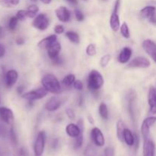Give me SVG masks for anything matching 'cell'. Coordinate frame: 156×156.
I'll use <instances>...</instances> for the list:
<instances>
[{
    "label": "cell",
    "mask_w": 156,
    "mask_h": 156,
    "mask_svg": "<svg viewBox=\"0 0 156 156\" xmlns=\"http://www.w3.org/2000/svg\"><path fill=\"white\" fill-rule=\"evenodd\" d=\"M132 49L129 48V47H123V50L120 51V54H119L118 56V62L122 64L127 63V62L130 60V58L131 56H132Z\"/></svg>",
    "instance_id": "ac0fdd59"
},
{
    "label": "cell",
    "mask_w": 156,
    "mask_h": 156,
    "mask_svg": "<svg viewBox=\"0 0 156 156\" xmlns=\"http://www.w3.org/2000/svg\"><path fill=\"white\" fill-rule=\"evenodd\" d=\"M18 20L15 16H12V18H10V19L9 20V23H8V27H9V30L12 31L15 30L18 25Z\"/></svg>",
    "instance_id": "4dcf8cb0"
},
{
    "label": "cell",
    "mask_w": 156,
    "mask_h": 156,
    "mask_svg": "<svg viewBox=\"0 0 156 156\" xmlns=\"http://www.w3.org/2000/svg\"><path fill=\"white\" fill-rule=\"evenodd\" d=\"M148 104L149 106V112L155 114L156 112V91L154 86H150L148 92Z\"/></svg>",
    "instance_id": "7c38bea8"
},
{
    "label": "cell",
    "mask_w": 156,
    "mask_h": 156,
    "mask_svg": "<svg viewBox=\"0 0 156 156\" xmlns=\"http://www.w3.org/2000/svg\"><path fill=\"white\" fill-rule=\"evenodd\" d=\"M75 16H76V20L78 21H83L85 19V16H84V14L82 13V12L79 9H76L75 10Z\"/></svg>",
    "instance_id": "d590c367"
},
{
    "label": "cell",
    "mask_w": 156,
    "mask_h": 156,
    "mask_svg": "<svg viewBox=\"0 0 156 156\" xmlns=\"http://www.w3.org/2000/svg\"><path fill=\"white\" fill-rule=\"evenodd\" d=\"M140 15L143 18H146L152 24H155L156 18H155V6L149 5L143 8L140 11Z\"/></svg>",
    "instance_id": "8fae6325"
},
{
    "label": "cell",
    "mask_w": 156,
    "mask_h": 156,
    "mask_svg": "<svg viewBox=\"0 0 156 156\" xmlns=\"http://www.w3.org/2000/svg\"><path fill=\"white\" fill-rule=\"evenodd\" d=\"M0 120L6 124L12 126L14 123V113L7 107H0Z\"/></svg>",
    "instance_id": "ba28073f"
},
{
    "label": "cell",
    "mask_w": 156,
    "mask_h": 156,
    "mask_svg": "<svg viewBox=\"0 0 156 156\" xmlns=\"http://www.w3.org/2000/svg\"><path fill=\"white\" fill-rule=\"evenodd\" d=\"M43 88L47 90V92L58 94L62 91V87L57 78L53 74H46L41 79Z\"/></svg>",
    "instance_id": "6da1fadb"
},
{
    "label": "cell",
    "mask_w": 156,
    "mask_h": 156,
    "mask_svg": "<svg viewBox=\"0 0 156 156\" xmlns=\"http://www.w3.org/2000/svg\"><path fill=\"white\" fill-rule=\"evenodd\" d=\"M85 1H86V0H85Z\"/></svg>",
    "instance_id": "f5cc1de1"
},
{
    "label": "cell",
    "mask_w": 156,
    "mask_h": 156,
    "mask_svg": "<svg viewBox=\"0 0 156 156\" xmlns=\"http://www.w3.org/2000/svg\"><path fill=\"white\" fill-rule=\"evenodd\" d=\"M5 54V48L2 44H0V58L3 57Z\"/></svg>",
    "instance_id": "7bdbcfd3"
},
{
    "label": "cell",
    "mask_w": 156,
    "mask_h": 156,
    "mask_svg": "<svg viewBox=\"0 0 156 156\" xmlns=\"http://www.w3.org/2000/svg\"><path fill=\"white\" fill-rule=\"evenodd\" d=\"M143 47L146 53L153 59L156 61V44L155 41L151 39H146L143 42Z\"/></svg>",
    "instance_id": "30bf717a"
},
{
    "label": "cell",
    "mask_w": 156,
    "mask_h": 156,
    "mask_svg": "<svg viewBox=\"0 0 156 156\" xmlns=\"http://www.w3.org/2000/svg\"><path fill=\"white\" fill-rule=\"evenodd\" d=\"M105 156H114V149L112 147H107L105 149Z\"/></svg>",
    "instance_id": "60d3db41"
},
{
    "label": "cell",
    "mask_w": 156,
    "mask_h": 156,
    "mask_svg": "<svg viewBox=\"0 0 156 156\" xmlns=\"http://www.w3.org/2000/svg\"><path fill=\"white\" fill-rule=\"evenodd\" d=\"M31 1H36V0H31Z\"/></svg>",
    "instance_id": "f907efd6"
},
{
    "label": "cell",
    "mask_w": 156,
    "mask_h": 156,
    "mask_svg": "<svg viewBox=\"0 0 156 156\" xmlns=\"http://www.w3.org/2000/svg\"><path fill=\"white\" fill-rule=\"evenodd\" d=\"M86 54L89 56H94L96 55L97 50H96V44H90L86 47Z\"/></svg>",
    "instance_id": "f546056e"
},
{
    "label": "cell",
    "mask_w": 156,
    "mask_h": 156,
    "mask_svg": "<svg viewBox=\"0 0 156 156\" xmlns=\"http://www.w3.org/2000/svg\"><path fill=\"white\" fill-rule=\"evenodd\" d=\"M26 12H27V17L30 18H34L39 12V7L37 5H30L27 7Z\"/></svg>",
    "instance_id": "d4e9b609"
},
{
    "label": "cell",
    "mask_w": 156,
    "mask_h": 156,
    "mask_svg": "<svg viewBox=\"0 0 156 156\" xmlns=\"http://www.w3.org/2000/svg\"><path fill=\"white\" fill-rule=\"evenodd\" d=\"M151 65V62L148 58L144 56H138V57L134 58L133 59L130 61L128 63V68L132 69H146L149 68Z\"/></svg>",
    "instance_id": "8992f818"
},
{
    "label": "cell",
    "mask_w": 156,
    "mask_h": 156,
    "mask_svg": "<svg viewBox=\"0 0 156 156\" xmlns=\"http://www.w3.org/2000/svg\"><path fill=\"white\" fill-rule=\"evenodd\" d=\"M18 79V73L15 69H10L6 73L5 84L8 88H12Z\"/></svg>",
    "instance_id": "5bb4252c"
},
{
    "label": "cell",
    "mask_w": 156,
    "mask_h": 156,
    "mask_svg": "<svg viewBox=\"0 0 156 156\" xmlns=\"http://www.w3.org/2000/svg\"><path fill=\"white\" fill-rule=\"evenodd\" d=\"M156 121L155 117H149L145 119L141 125V133L144 140H147L149 136L150 128L155 124Z\"/></svg>",
    "instance_id": "52a82bcc"
},
{
    "label": "cell",
    "mask_w": 156,
    "mask_h": 156,
    "mask_svg": "<svg viewBox=\"0 0 156 156\" xmlns=\"http://www.w3.org/2000/svg\"><path fill=\"white\" fill-rule=\"evenodd\" d=\"M99 114H100L101 117L104 120H108V116H109V112H108V108L106 104L102 102L99 105Z\"/></svg>",
    "instance_id": "484cf974"
},
{
    "label": "cell",
    "mask_w": 156,
    "mask_h": 156,
    "mask_svg": "<svg viewBox=\"0 0 156 156\" xmlns=\"http://www.w3.org/2000/svg\"><path fill=\"white\" fill-rule=\"evenodd\" d=\"M55 13L59 21H60L61 22H68L71 18L69 10L65 6H59L56 9Z\"/></svg>",
    "instance_id": "4fadbf2b"
},
{
    "label": "cell",
    "mask_w": 156,
    "mask_h": 156,
    "mask_svg": "<svg viewBox=\"0 0 156 156\" xmlns=\"http://www.w3.org/2000/svg\"><path fill=\"white\" fill-rule=\"evenodd\" d=\"M2 35H3V29H2V27L0 26V37H2Z\"/></svg>",
    "instance_id": "681fc988"
},
{
    "label": "cell",
    "mask_w": 156,
    "mask_h": 156,
    "mask_svg": "<svg viewBox=\"0 0 156 156\" xmlns=\"http://www.w3.org/2000/svg\"><path fill=\"white\" fill-rule=\"evenodd\" d=\"M46 143V133L44 131H41L38 133L35 140L34 151L36 156H41L44 152Z\"/></svg>",
    "instance_id": "277c9868"
},
{
    "label": "cell",
    "mask_w": 156,
    "mask_h": 156,
    "mask_svg": "<svg viewBox=\"0 0 156 156\" xmlns=\"http://www.w3.org/2000/svg\"><path fill=\"white\" fill-rule=\"evenodd\" d=\"M117 139L120 140V142L123 141V132H124V129L126 128L125 126L124 123L123 122V120H120L117 122Z\"/></svg>",
    "instance_id": "603a6c76"
},
{
    "label": "cell",
    "mask_w": 156,
    "mask_h": 156,
    "mask_svg": "<svg viewBox=\"0 0 156 156\" xmlns=\"http://www.w3.org/2000/svg\"><path fill=\"white\" fill-rule=\"evenodd\" d=\"M20 2V0H1L0 4L5 8H12L17 6Z\"/></svg>",
    "instance_id": "83f0119b"
},
{
    "label": "cell",
    "mask_w": 156,
    "mask_h": 156,
    "mask_svg": "<svg viewBox=\"0 0 156 156\" xmlns=\"http://www.w3.org/2000/svg\"><path fill=\"white\" fill-rule=\"evenodd\" d=\"M15 17H16L18 21H24L26 18H27V12H26V10H18Z\"/></svg>",
    "instance_id": "836d02e7"
},
{
    "label": "cell",
    "mask_w": 156,
    "mask_h": 156,
    "mask_svg": "<svg viewBox=\"0 0 156 156\" xmlns=\"http://www.w3.org/2000/svg\"><path fill=\"white\" fill-rule=\"evenodd\" d=\"M123 141L128 146H134L135 137L130 129H127V128H125L124 132H123Z\"/></svg>",
    "instance_id": "7402d4cb"
},
{
    "label": "cell",
    "mask_w": 156,
    "mask_h": 156,
    "mask_svg": "<svg viewBox=\"0 0 156 156\" xmlns=\"http://www.w3.org/2000/svg\"><path fill=\"white\" fill-rule=\"evenodd\" d=\"M88 122H89V123H91V124H94V118H93L92 116H91V115H88Z\"/></svg>",
    "instance_id": "f6af8a7d"
},
{
    "label": "cell",
    "mask_w": 156,
    "mask_h": 156,
    "mask_svg": "<svg viewBox=\"0 0 156 156\" xmlns=\"http://www.w3.org/2000/svg\"><path fill=\"white\" fill-rule=\"evenodd\" d=\"M66 37L69 39L70 42L75 44H79L80 43V37L79 34L75 31H67L65 34Z\"/></svg>",
    "instance_id": "cb8c5ba5"
},
{
    "label": "cell",
    "mask_w": 156,
    "mask_h": 156,
    "mask_svg": "<svg viewBox=\"0 0 156 156\" xmlns=\"http://www.w3.org/2000/svg\"><path fill=\"white\" fill-rule=\"evenodd\" d=\"M91 137L93 143L98 147H102L105 144V139L103 133L99 128L94 127L91 131Z\"/></svg>",
    "instance_id": "9c48e42d"
},
{
    "label": "cell",
    "mask_w": 156,
    "mask_h": 156,
    "mask_svg": "<svg viewBox=\"0 0 156 156\" xmlns=\"http://www.w3.org/2000/svg\"><path fill=\"white\" fill-rule=\"evenodd\" d=\"M61 49H62V47H61L60 43L58 42L57 41L52 43V44L47 47V54H48L49 57H50V59H53V58L59 56V53H60L61 51Z\"/></svg>",
    "instance_id": "e0dca14e"
},
{
    "label": "cell",
    "mask_w": 156,
    "mask_h": 156,
    "mask_svg": "<svg viewBox=\"0 0 156 156\" xmlns=\"http://www.w3.org/2000/svg\"><path fill=\"white\" fill-rule=\"evenodd\" d=\"M110 26H111V28L112 29V30L115 32L120 29V20L118 13H117V12H113V13L111 14V18H110Z\"/></svg>",
    "instance_id": "ffe728a7"
},
{
    "label": "cell",
    "mask_w": 156,
    "mask_h": 156,
    "mask_svg": "<svg viewBox=\"0 0 156 156\" xmlns=\"http://www.w3.org/2000/svg\"><path fill=\"white\" fill-rule=\"evenodd\" d=\"M155 146L154 142L149 138L144 140V145H143V156H155Z\"/></svg>",
    "instance_id": "9a60e30c"
},
{
    "label": "cell",
    "mask_w": 156,
    "mask_h": 156,
    "mask_svg": "<svg viewBox=\"0 0 156 156\" xmlns=\"http://www.w3.org/2000/svg\"><path fill=\"white\" fill-rule=\"evenodd\" d=\"M54 32L56 34H61L64 33V27L61 24H56L54 27Z\"/></svg>",
    "instance_id": "ab89813d"
},
{
    "label": "cell",
    "mask_w": 156,
    "mask_h": 156,
    "mask_svg": "<svg viewBox=\"0 0 156 156\" xmlns=\"http://www.w3.org/2000/svg\"><path fill=\"white\" fill-rule=\"evenodd\" d=\"M66 114L68 117V118L71 120H74L76 119V114H75V112L73 111V109L71 108H67L66 110Z\"/></svg>",
    "instance_id": "8d00e7d4"
},
{
    "label": "cell",
    "mask_w": 156,
    "mask_h": 156,
    "mask_svg": "<svg viewBox=\"0 0 156 156\" xmlns=\"http://www.w3.org/2000/svg\"><path fill=\"white\" fill-rule=\"evenodd\" d=\"M56 39H57L56 35H50V36L44 38V39H42L41 41H39V43L37 44L38 47H40V48L41 49H47V47H48L52 43L56 41Z\"/></svg>",
    "instance_id": "44dd1931"
},
{
    "label": "cell",
    "mask_w": 156,
    "mask_h": 156,
    "mask_svg": "<svg viewBox=\"0 0 156 156\" xmlns=\"http://www.w3.org/2000/svg\"><path fill=\"white\" fill-rule=\"evenodd\" d=\"M52 59V62L56 66H61L62 63H63V61H62V58H61L59 56H56V57L53 58V59Z\"/></svg>",
    "instance_id": "f35d334b"
},
{
    "label": "cell",
    "mask_w": 156,
    "mask_h": 156,
    "mask_svg": "<svg viewBox=\"0 0 156 156\" xmlns=\"http://www.w3.org/2000/svg\"><path fill=\"white\" fill-rule=\"evenodd\" d=\"M104 1H107V0H104Z\"/></svg>",
    "instance_id": "816d5d0a"
},
{
    "label": "cell",
    "mask_w": 156,
    "mask_h": 156,
    "mask_svg": "<svg viewBox=\"0 0 156 156\" xmlns=\"http://www.w3.org/2000/svg\"><path fill=\"white\" fill-rule=\"evenodd\" d=\"M120 33H121L122 36L123 37L126 39H128L130 37V33H129V27H128L127 24L126 22L123 23V24L120 25Z\"/></svg>",
    "instance_id": "f1b7e54d"
},
{
    "label": "cell",
    "mask_w": 156,
    "mask_h": 156,
    "mask_svg": "<svg viewBox=\"0 0 156 156\" xmlns=\"http://www.w3.org/2000/svg\"><path fill=\"white\" fill-rule=\"evenodd\" d=\"M120 0H116L115 4H114V12H117L118 13V11L120 9Z\"/></svg>",
    "instance_id": "b9f144b4"
},
{
    "label": "cell",
    "mask_w": 156,
    "mask_h": 156,
    "mask_svg": "<svg viewBox=\"0 0 156 156\" xmlns=\"http://www.w3.org/2000/svg\"><path fill=\"white\" fill-rule=\"evenodd\" d=\"M61 106V101L58 98L55 97H51L48 101H47V103L45 104V109L47 111H50V112H53V111H56L60 108Z\"/></svg>",
    "instance_id": "2e32d148"
},
{
    "label": "cell",
    "mask_w": 156,
    "mask_h": 156,
    "mask_svg": "<svg viewBox=\"0 0 156 156\" xmlns=\"http://www.w3.org/2000/svg\"><path fill=\"white\" fill-rule=\"evenodd\" d=\"M82 132H83V130H82L79 126L75 123H69L66 127V133L72 138H76Z\"/></svg>",
    "instance_id": "d6986e66"
},
{
    "label": "cell",
    "mask_w": 156,
    "mask_h": 156,
    "mask_svg": "<svg viewBox=\"0 0 156 156\" xmlns=\"http://www.w3.org/2000/svg\"><path fill=\"white\" fill-rule=\"evenodd\" d=\"M9 133H10V138L11 140H12V143L15 146L18 143V138H17V135L15 131V129H14V127L12 126V128L10 129V132Z\"/></svg>",
    "instance_id": "e575fe53"
},
{
    "label": "cell",
    "mask_w": 156,
    "mask_h": 156,
    "mask_svg": "<svg viewBox=\"0 0 156 156\" xmlns=\"http://www.w3.org/2000/svg\"><path fill=\"white\" fill-rule=\"evenodd\" d=\"M66 1L68 2L69 3H70L71 5H76L78 3L77 0H66Z\"/></svg>",
    "instance_id": "bcb514c9"
},
{
    "label": "cell",
    "mask_w": 156,
    "mask_h": 156,
    "mask_svg": "<svg viewBox=\"0 0 156 156\" xmlns=\"http://www.w3.org/2000/svg\"><path fill=\"white\" fill-rule=\"evenodd\" d=\"M41 1L42 2L44 3V4L49 5V4H50V3H51L52 0H41Z\"/></svg>",
    "instance_id": "c3c4849f"
},
{
    "label": "cell",
    "mask_w": 156,
    "mask_h": 156,
    "mask_svg": "<svg viewBox=\"0 0 156 156\" xmlns=\"http://www.w3.org/2000/svg\"><path fill=\"white\" fill-rule=\"evenodd\" d=\"M73 86H74L75 89L78 90V91H82L83 89V83L81 80H76L73 83Z\"/></svg>",
    "instance_id": "74e56055"
},
{
    "label": "cell",
    "mask_w": 156,
    "mask_h": 156,
    "mask_svg": "<svg viewBox=\"0 0 156 156\" xmlns=\"http://www.w3.org/2000/svg\"><path fill=\"white\" fill-rule=\"evenodd\" d=\"M111 59V56L110 54H106L102 56L100 59V65L102 67H106Z\"/></svg>",
    "instance_id": "d6a6232c"
},
{
    "label": "cell",
    "mask_w": 156,
    "mask_h": 156,
    "mask_svg": "<svg viewBox=\"0 0 156 156\" xmlns=\"http://www.w3.org/2000/svg\"><path fill=\"white\" fill-rule=\"evenodd\" d=\"M17 91H18V94H22V91H23V87L22 86H18L17 88Z\"/></svg>",
    "instance_id": "7dc6e473"
},
{
    "label": "cell",
    "mask_w": 156,
    "mask_h": 156,
    "mask_svg": "<svg viewBox=\"0 0 156 156\" xmlns=\"http://www.w3.org/2000/svg\"><path fill=\"white\" fill-rule=\"evenodd\" d=\"M76 81V76L74 74H68L64 77L62 79V82L65 86L70 87L72 85H73L74 82Z\"/></svg>",
    "instance_id": "4316f807"
},
{
    "label": "cell",
    "mask_w": 156,
    "mask_h": 156,
    "mask_svg": "<svg viewBox=\"0 0 156 156\" xmlns=\"http://www.w3.org/2000/svg\"><path fill=\"white\" fill-rule=\"evenodd\" d=\"M75 139H76V141H75L74 148L76 149H78L82 146V143H83V132L81 133Z\"/></svg>",
    "instance_id": "1f68e13d"
},
{
    "label": "cell",
    "mask_w": 156,
    "mask_h": 156,
    "mask_svg": "<svg viewBox=\"0 0 156 156\" xmlns=\"http://www.w3.org/2000/svg\"><path fill=\"white\" fill-rule=\"evenodd\" d=\"M32 21V26L39 30H45L50 24V21L47 15L44 13L39 14L34 17Z\"/></svg>",
    "instance_id": "5b68a950"
},
{
    "label": "cell",
    "mask_w": 156,
    "mask_h": 156,
    "mask_svg": "<svg viewBox=\"0 0 156 156\" xmlns=\"http://www.w3.org/2000/svg\"><path fill=\"white\" fill-rule=\"evenodd\" d=\"M47 93L48 92L47 91V90L43 88V87H41V88H38L37 89L32 90V91L24 93V94H22V98L25 100L34 101L44 98V97L47 96Z\"/></svg>",
    "instance_id": "3957f363"
},
{
    "label": "cell",
    "mask_w": 156,
    "mask_h": 156,
    "mask_svg": "<svg viewBox=\"0 0 156 156\" xmlns=\"http://www.w3.org/2000/svg\"><path fill=\"white\" fill-rule=\"evenodd\" d=\"M104 78L98 70L92 69L90 72L88 77V88L90 91H98L104 85Z\"/></svg>",
    "instance_id": "7a4b0ae2"
},
{
    "label": "cell",
    "mask_w": 156,
    "mask_h": 156,
    "mask_svg": "<svg viewBox=\"0 0 156 156\" xmlns=\"http://www.w3.org/2000/svg\"><path fill=\"white\" fill-rule=\"evenodd\" d=\"M15 43H16V44H18V45H22L24 43V41L22 37H18L16 39V41H15Z\"/></svg>",
    "instance_id": "ee69618b"
}]
</instances>
